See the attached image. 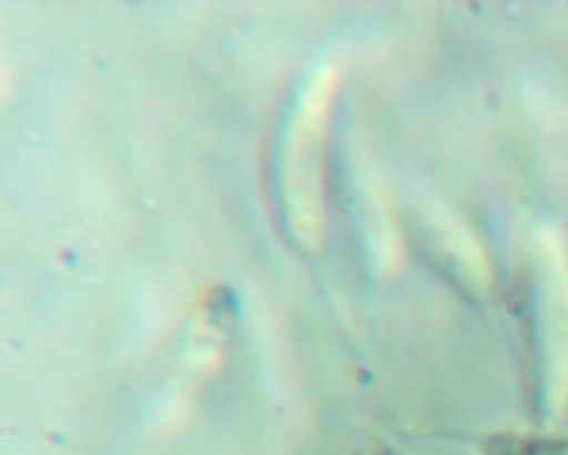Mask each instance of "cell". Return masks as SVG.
Returning <instances> with one entry per match:
<instances>
[{
  "mask_svg": "<svg viewBox=\"0 0 568 455\" xmlns=\"http://www.w3.org/2000/svg\"><path fill=\"white\" fill-rule=\"evenodd\" d=\"M541 274V402L548 421L568 412V247L555 229L538 239Z\"/></svg>",
  "mask_w": 568,
  "mask_h": 455,
  "instance_id": "1",
  "label": "cell"
}]
</instances>
